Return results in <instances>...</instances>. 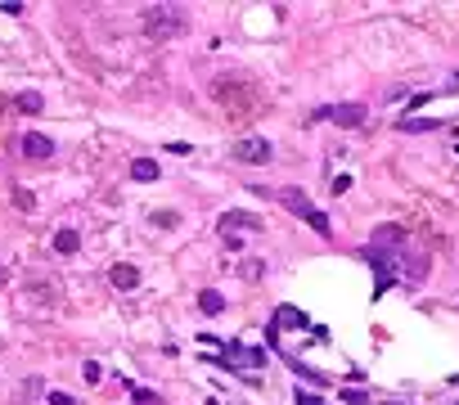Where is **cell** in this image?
<instances>
[{"mask_svg": "<svg viewBox=\"0 0 459 405\" xmlns=\"http://www.w3.org/2000/svg\"><path fill=\"white\" fill-rule=\"evenodd\" d=\"M221 370H262L266 351L262 347H239V342H221V356H207Z\"/></svg>", "mask_w": 459, "mask_h": 405, "instance_id": "6da1fadb", "label": "cell"}, {"mask_svg": "<svg viewBox=\"0 0 459 405\" xmlns=\"http://www.w3.org/2000/svg\"><path fill=\"white\" fill-rule=\"evenodd\" d=\"M144 32L153 36V41H167V36L185 32V14L176 5H153V9H144Z\"/></svg>", "mask_w": 459, "mask_h": 405, "instance_id": "7a4b0ae2", "label": "cell"}, {"mask_svg": "<svg viewBox=\"0 0 459 405\" xmlns=\"http://www.w3.org/2000/svg\"><path fill=\"white\" fill-rule=\"evenodd\" d=\"M284 203H289V207H293V216H302V221H306V225H311V230H315V235H320V239H329V235H333V225H329V216H325V212H320V207H315L311 199H306V194H302V189H284Z\"/></svg>", "mask_w": 459, "mask_h": 405, "instance_id": "3957f363", "label": "cell"}, {"mask_svg": "<svg viewBox=\"0 0 459 405\" xmlns=\"http://www.w3.org/2000/svg\"><path fill=\"white\" fill-rule=\"evenodd\" d=\"M270 153L275 149H270V140H262V135H248V140L234 144V158H239V163H257L262 167V163H270Z\"/></svg>", "mask_w": 459, "mask_h": 405, "instance_id": "277c9868", "label": "cell"}, {"mask_svg": "<svg viewBox=\"0 0 459 405\" xmlns=\"http://www.w3.org/2000/svg\"><path fill=\"white\" fill-rule=\"evenodd\" d=\"M23 158H28V163H45L50 153H54V140H50V135H41V131H32V135H23Z\"/></svg>", "mask_w": 459, "mask_h": 405, "instance_id": "5b68a950", "label": "cell"}, {"mask_svg": "<svg viewBox=\"0 0 459 405\" xmlns=\"http://www.w3.org/2000/svg\"><path fill=\"white\" fill-rule=\"evenodd\" d=\"M108 284H113L117 293H135V288H140V270L127 266V262H117L113 270H108Z\"/></svg>", "mask_w": 459, "mask_h": 405, "instance_id": "8992f818", "label": "cell"}, {"mask_svg": "<svg viewBox=\"0 0 459 405\" xmlns=\"http://www.w3.org/2000/svg\"><path fill=\"white\" fill-rule=\"evenodd\" d=\"M234 230H262V216L257 212H221V235H234Z\"/></svg>", "mask_w": 459, "mask_h": 405, "instance_id": "52a82bcc", "label": "cell"}, {"mask_svg": "<svg viewBox=\"0 0 459 405\" xmlns=\"http://www.w3.org/2000/svg\"><path fill=\"white\" fill-rule=\"evenodd\" d=\"M329 122H338V127H347V131L365 127V104H333V117Z\"/></svg>", "mask_w": 459, "mask_h": 405, "instance_id": "ba28073f", "label": "cell"}, {"mask_svg": "<svg viewBox=\"0 0 459 405\" xmlns=\"http://www.w3.org/2000/svg\"><path fill=\"white\" fill-rule=\"evenodd\" d=\"M401 243H405V230H401V225H378V230H374V239H369V248L401 252Z\"/></svg>", "mask_w": 459, "mask_h": 405, "instance_id": "9c48e42d", "label": "cell"}, {"mask_svg": "<svg viewBox=\"0 0 459 405\" xmlns=\"http://www.w3.org/2000/svg\"><path fill=\"white\" fill-rule=\"evenodd\" d=\"M275 329H311V320H306V311H297V306H275V320H270Z\"/></svg>", "mask_w": 459, "mask_h": 405, "instance_id": "30bf717a", "label": "cell"}, {"mask_svg": "<svg viewBox=\"0 0 459 405\" xmlns=\"http://www.w3.org/2000/svg\"><path fill=\"white\" fill-rule=\"evenodd\" d=\"M446 122L441 117H401V131L405 135H428V131H441Z\"/></svg>", "mask_w": 459, "mask_h": 405, "instance_id": "8fae6325", "label": "cell"}, {"mask_svg": "<svg viewBox=\"0 0 459 405\" xmlns=\"http://www.w3.org/2000/svg\"><path fill=\"white\" fill-rule=\"evenodd\" d=\"M77 248H81V235H77L72 225H64V230L54 235V252H59V257H72Z\"/></svg>", "mask_w": 459, "mask_h": 405, "instance_id": "7c38bea8", "label": "cell"}, {"mask_svg": "<svg viewBox=\"0 0 459 405\" xmlns=\"http://www.w3.org/2000/svg\"><path fill=\"white\" fill-rule=\"evenodd\" d=\"M131 176H135V180H144V185H153V180L163 176V167H158L153 158H135V163H131Z\"/></svg>", "mask_w": 459, "mask_h": 405, "instance_id": "4fadbf2b", "label": "cell"}, {"mask_svg": "<svg viewBox=\"0 0 459 405\" xmlns=\"http://www.w3.org/2000/svg\"><path fill=\"white\" fill-rule=\"evenodd\" d=\"M198 311H203V315H221V311H226V298H221L216 288H203V293H198Z\"/></svg>", "mask_w": 459, "mask_h": 405, "instance_id": "5bb4252c", "label": "cell"}, {"mask_svg": "<svg viewBox=\"0 0 459 405\" xmlns=\"http://www.w3.org/2000/svg\"><path fill=\"white\" fill-rule=\"evenodd\" d=\"M424 275H428V252H414L410 257V270H405V284H424Z\"/></svg>", "mask_w": 459, "mask_h": 405, "instance_id": "9a60e30c", "label": "cell"}, {"mask_svg": "<svg viewBox=\"0 0 459 405\" xmlns=\"http://www.w3.org/2000/svg\"><path fill=\"white\" fill-rule=\"evenodd\" d=\"M41 108H45V100H41V95H36V90H23V95H18V113L36 117V113H41Z\"/></svg>", "mask_w": 459, "mask_h": 405, "instance_id": "2e32d148", "label": "cell"}, {"mask_svg": "<svg viewBox=\"0 0 459 405\" xmlns=\"http://www.w3.org/2000/svg\"><path fill=\"white\" fill-rule=\"evenodd\" d=\"M239 275H243V279H262V275H266V262H262V257H257V262H243Z\"/></svg>", "mask_w": 459, "mask_h": 405, "instance_id": "e0dca14e", "label": "cell"}, {"mask_svg": "<svg viewBox=\"0 0 459 405\" xmlns=\"http://www.w3.org/2000/svg\"><path fill=\"white\" fill-rule=\"evenodd\" d=\"M342 401H351V405H365V401H369V392H361V387H342Z\"/></svg>", "mask_w": 459, "mask_h": 405, "instance_id": "ac0fdd59", "label": "cell"}, {"mask_svg": "<svg viewBox=\"0 0 459 405\" xmlns=\"http://www.w3.org/2000/svg\"><path fill=\"white\" fill-rule=\"evenodd\" d=\"M81 374H86V383H99V378H104V370H99L95 360H86V365H81Z\"/></svg>", "mask_w": 459, "mask_h": 405, "instance_id": "d6986e66", "label": "cell"}, {"mask_svg": "<svg viewBox=\"0 0 459 405\" xmlns=\"http://www.w3.org/2000/svg\"><path fill=\"white\" fill-rule=\"evenodd\" d=\"M14 203L23 207V212H36V199H32V194H28V189H18V194H14Z\"/></svg>", "mask_w": 459, "mask_h": 405, "instance_id": "ffe728a7", "label": "cell"}, {"mask_svg": "<svg viewBox=\"0 0 459 405\" xmlns=\"http://www.w3.org/2000/svg\"><path fill=\"white\" fill-rule=\"evenodd\" d=\"M50 405H77V397H68V392H45Z\"/></svg>", "mask_w": 459, "mask_h": 405, "instance_id": "44dd1931", "label": "cell"}, {"mask_svg": "<svg viewBox=\"0 0 459 405\" xmlns=\"http://www.w3.org/2000/svg\"><path fill=\"white\" fill-rule=\"evenodd\" d=\"M135 405H163V401H158V392H144L140 387V392H135Z\"/></svg>", "mask_w": 459, "mask_h": 405, "instance_id": "7402d4cb", "label": "cell"}, {"mask_svg": "<svg viewBox=\"0 0 459 405\" xmlns=\"http://www.w3.org/2000/svg\"><path fill=\"white\" fill-rule=\"evenodd\" d=\"M293 405H325V397H315V392H297Z\"/></svg>", "mask_w": 459, "mask_h": 405, "instance_id": "603a6c76", "label": "cell"}, {"mask_svg": "<svg viewBox=\"0 0 459 405\" xmlns=\"http://www.w3.org/2000/svg\"><path fill=\"white\" fill-rule=\"evenodd\" d=\"M226 252H243V239L239 235H226Z\"/></svg>", "mask_w": 459, "mask_h": 405, "instance_id": "cb8c5ba5", "label": "cell"}, {"mask_svg": "<svg viewBox=\"0 0 459 405\" xmlns=\"http://www.w3.org/2000/svg\"><path fill=\"white\" fill-rule=\"evenodd\" d=\"M5 279H9V275H5V266H0V288H5Z\"/></svg>", "mask_w": 459, "mask_h": 405, "instance_id": "d4e9b609", "label": "cell"}]
</instances>
